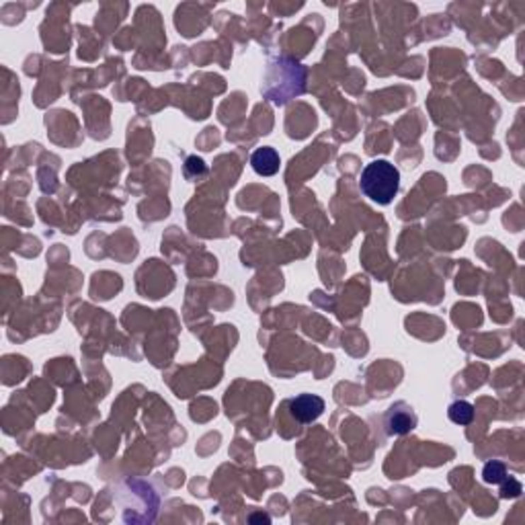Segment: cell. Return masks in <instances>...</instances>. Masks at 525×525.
Instances as JSON below:
<instances>
[{
	"label": "cell",
	"instance_id": "cell-8",
	"mask_svg": "<svg viewBox=\"0 0 525 525\" xmlns=\"http://www.w3.org/2000/svg\"><path fill=\"white\" fill-rule=\"evenodd\" d=\"M521 490H524V488H521V482H519V480L507 476L505 480H503V487H501V497H503V499H515V497L521 495Z\"/></svg>",
	"mask_w": 525,
	"mask_h": 525
},
{
	"label": "cell",
	"instance_id": "cell-4",
	"mask_svg": "<svg viewBox=\"0 0 525 525\" xmlns=\"http://www.w3.org/2000/svg\"><path fill=\"white\" fill-rule=\"evenodd\" d=\"M279 154L275 148H256L251 156V166L256 175L261 176H273L275 173H279Z\"/></svg>",
	"mask_w": 525,
	"mask_h": 525
},
{
	"label": "cell",
	"instance_id": "cell-5",
	"mask_svg": "<svg viewBox=\"0 0 525 525\" xmlns=\"http://www.w3.org/2000/svg\"><path fill=\"white\" fill-rule=\"evenodd\" d=\"M448 417L456 425H470L474 421V407L466 400H456L449 405Z\"/></svg>",
	"mask_w": 525,
	"mask_h": 525
},
{
	"label": "cell",
	"instance_id": "cell-3",
	"mask_svg": "<svg viewBox=\"0 0 525 525\" xmlns=\"http://www.w3.org/2000/svg\"><path fill=\"white\" fill-rule=\"evenodd\" d=\"M417 427V414L407 402H396L386 412V431L390 435H407Z\"/></svg>",
	"mask_w": 525,
	"mask_h": 525
},
{
	"label": "cell",
	"instance_id": "cell-2",
	"mask_svg": "<svg viewBox=\"0 0 525 525\" xmlns=\"http://www.w3.org/2000/svg\"><path fill=\"white\" fill-rule=\"evenodd\" d=\"M290 412L300 423H312L324 412V400L316 394H300L290 400Z\"/></svg>",
	"mask_w": 525,
	"mask_h": 525
},
{
	"label": "cell",
	"instance_id": "cell-1",
	"mask_svg": "<svg viewBox=\"0 0 525 525\" xmlns=\"http://www.w3.org/2000/svg\"><path fill=\"white\" fill-rule=\"evenodd\" d=\"M359 189L373 203L388 205L400 189V171L388 160H373L361 173Z\"/></svg>",
	"mask_w": 525,
	"mask_h": 525
},
{
	"label": "cell",
	"instance_id": "cell-6",
	"mask_svg": "<svg viewBox=\"0 0 525 525\" xmlns=\"http://www.w3.org/2000/svg\"><path fill=\"white\" fill-rule=\"evenodd\" d=\"M507 476V466L503 462H499V460H492V462H488L485 464V470H482V478H485V482L488 485H501L503 480H505Z\"/></svg>",
	"mask_w": 525,
	"mask_h": 525
},
{
	"label": "cell",
	"instance_id": "cell-7",
	"mask_svg": "<svg viewBox=\"0 0 525 525\" xmlns=\"http://www.w3.org/2000/svg\"><path fill=\"white\" fill-rule=\"evenodd\" d=\"M208 173V166H205V162L201 160V158H197V156H189L187 160H185V175L195 176V175H205Z\"/></svg>",
	"mask_w": 525,
	"mask_h": 525
}]
</instances>
